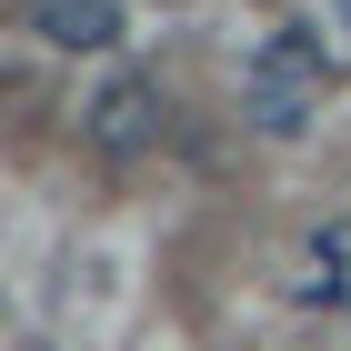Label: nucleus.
Here are the masks:
<instances>
[{"label":"nucleus","instance_id":"nucleus-4","mask_svg":"<svg viewBox=\"0 0 351 351\" xmlns=\"http://www.w3.org/2000/svg\"><path fill=\"white\" fill-rule=\"evenodd\" d=\"M351 281H341V241H311V261H301V301L322 311V301H341Z\"/></svg>","mask_w":351,"mask_h":351},{"label":"nucleus","instance_id":"nucleus-3","mask_svg":"<svg viewBox=\"0 0 351 351\" xmlns=\"http://www.w3.org/2000/svg\"><path fill=\"white\" fill-rule=\"evenodd\" d=\"M30 30L51 51H110L121 40V0H30Z\"/></svg>","mask_w":351,"mask_h":351},{"label":"nucleus","instance_id":"nucleus-1","mask_svg":"<svg viewBox=\"0 0 351 351\" xmlns=\"http://www.w3.org/2000/svg\"><path fill=\"white\" fill-rule=\"evenodd\" d=\"M322 90H331L322 40H311L301 21H281L261 51H251V71H241V121L271 131V141H301L311 121H322Z\"/></svg>","mask_w":351,"mask_h":351},{"label":"nucleus","instance_id":"nucleus-2","mask_svg":"<svg viewBox=\"0 0 351 351\" xmlns=\"http://www.w3.org/2000/svg\"><path fill=\"white\" fill-rule=\"evenodd\" d=\"M81 141L110 151V161H141L151 141H161V81H141V71H110L81 110Z\"/></svg>","mask_w":351,"mask_h":351},{"label":"nucleus","instance_id":"nucleus-5","mask_svg":"<svg viewBox=\"0 0 351 351\" xmlns=\"http://www.w3.org/2000/svg\"><path fill=\"white\" fill-rule=\"evenodd\" d=\"M331 21H341V30H351V0H331Z\"/></svg>","mask_w":351,"mask_h":351}]
</instances>
